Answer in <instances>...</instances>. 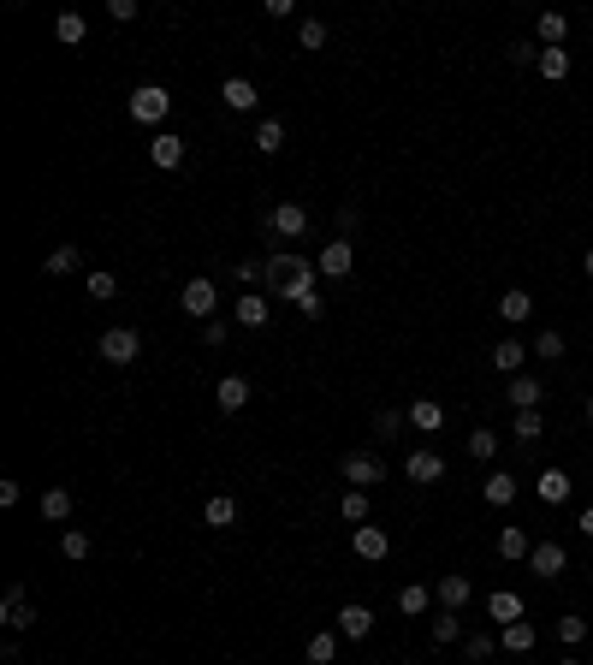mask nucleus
Segmentation results:
<instances>
[{
  "label": "nucleus",
  "instance_id": "nucleus-26",
  "mask_svg": "<svg viewBox=\"0 0 593 665\" xmlns=\"http://www.w3.org/2000/svg\"><path fill=\"white\" fill-rule=\"evenodd\" d=\"M528 552H534V540H528L516 523H505V529H498V559H510V565H516V559H528Z\"/></svg>",
  "mask_w": 593,
  "mask_h": 665
},
{
  "label": "nucleus",
  "instance_id": "nucleus-16",
  "mask_svg": "<svg viewBox=\"0 0 593 665\" xmlns=\"http://www.w3.org/2000/svg\"><path fill=\"white\" fill-rule=\"evenodd\" d=\"M480 499H487V505H516V476H510V469H493V476L480 482Z\"/></svg>",
  "mask_w": 593,
  "mask_h": 665
},
{
  "label": "nucleus",
  "instance_id": "nucleus-42",
  "mask_svg": "<svg viewBox=\"0 0 593 665\" xmlns=\"http://www.w3.org/2000/svg\"><path fill=\"white\" fill-rule=\"evenodd\" d=\"M89 547H96V540H89L84 529H66V535H59V552H66V559H89Z\"/></svg>",
  "mask_w": 593,
  "mask_h": 665
},
{
  "label": "nucleus",
  "instance_id": "nucleus-33",
  "mask_svg": "<svg viewBox=\"0 0 593 665\" xmlns=\"http://www.w3.org/2000/svg\"><path fill=\"white\" fill-rule=\"evenodd\" d=\"M457 636H463V612H445V606H439L433 612V642H439V648H452Z\"/></svg>",
  "mask_w": 593,
  "mask_h": 665
},
{
  "label": "nucleus",
  "instance_id": "nucleus-3",
  "mask_svg": "<svg viewBox=\"0 0 593 665\" xmlns=\"http://www.w3.org/2000/svg\"><path fill=\"white\" fill-rule=\"evenodd\" d=\"M101 356H107V363H137L142 356V333L137 327H107V333H101Z\"/></svg>",
  "mask_w": 593,
  "mask_h": 665
},
{
  "label": "nucleus",
  "instance_id": "nucleus-30",
  "mask_svg": "<svg viewBox=\"0 0 593 665\" xmlns=\"http://www.w3.org/2000/svg\"><path fill=\"white\" fill-rule=\"evenodd\" d=\"M303 653H309V665H333L339 660V630H315Z\"/></svg>",
  "mask_w": 593,
  "mask_h": 665
},
{
  "label": "nucleus",
  "instance_id": "nucleus-18",
  "mask_svg": "<svg viewBox=\"0 0 593 665\" xmlns=\"http://www.w3.org/2000/svg\"><path fill=\"white\" fill-rule=\"evenodd\" d=\"M149 161H155L160 172H172V167H184V143L172 137V131H160L155 143H149Z\"/></svg>",
  "mask_w": 593,
  "mask_h": 665
},
{
  "label": "nucleus",
  "instance_id": "nucleus-20",
  "mask_svg": "<svg viewBox=\"0 0 593 665\" xmlns=\"http://www.w3.org/2000/svg\"><path fill=\"white\" fill-rule=\"evenodd\" d=\"M534 494H540V505H564V499H570V476H564V469H540Z\"/></svg>",
  "mask_w": 593,
  "mask_h": 665
},
{
  "label": "nucleus",
  "instance_id": "nucleus-15",
  "mask_svg": "<svg viewBox=\"0 0 593 665\" xmlns=\"http://www.w3.org/2000/svg\"><path fill=\"white\" fill-rule=\"evenodd\" d=\"M528 315H534V298H528L523 285H510L505 298H498V321H505V327H523Z\"/></svg>",
  "mask_w": 593,
  "mask_h": 665
},
{
  "label": "nucleus",
  "instance_id": "nucleus-11",
  "mask_svg": "<svg viewBox=\"0 0 593 665\" xmlns=\"http://www.w3.org/2000/svg\"><path fill=\"white\" fill-rule=\"evenodd\" d=\"M351 547H356V559H368V565H380L386 552H392V540H386V529H374V523H362L351 535Z\"/></svg>",
  "mask_w": 593,
  "mask_h": 665
},
{
  "label": "nucleus",
  "instance_id": "nucleus-43",
  "mask_svg": "<svg viewBox=\"0 0 593 665\" xmlns=\"http://www.w3.org/2000/svg\"><path fill=\"white\" fill-rule=\"evenodd\" d=\"M558 642H564V648H581V642H588V618H558Z\"/></svg>",
  "mask_w": 593,
  "mask_h": 665
},
{
  "label": "nucleus",
  "instance_id": "nucleus-55",
  "mask_svg": "<svg viewBox=\"0 0 593 665\" xmlns=\"http://www.w3.org/2000/svg\"><path fill=\"white\" fill-rule=\"evenodd\" d=\"M558 665H581V660H558Z\"/></svg>",
  "mask_w": 593,
  "mask_h": 665
},
{
  "label": "nucleus",
  "instance_id": "nucleus-38",
  "mask_svg": "<svg viewBox=\"0 0 593 665\" xmlns=\"http://www.w3.org/2000/svg\"><path fill=\"white\" fill-rule=\"evenodd\" d=\"M296 48H309V54L326 48V24H321V18H303V24H296Z\"/></svg>",
  "mask_w": 593,
  "mask_h": 665
},
{
  "label": "nucleus",
  "instance_id": "nucleus-50",
  "mask_svg": "<svg viewBox=\"0 0 593 665\" xmlns=\"http://www.w3.org/2000/svg\"><path fill=\"white\" fill-rule=\"evenodd\" d=\"M107 13H114L119 24H131V18H137V0H107Z\"/></svg>",
  "mask_w": 593,
  "mask_h": 665
},
{
  "label": "nucleus",
  "instance_id": "nucleus-31",
  "mask_svg": "<svg viewBox=\"0 0 593 665\" xmlns=\"http://www.w3.org/2000/svg\"><path fill=\"white\" fill-rule=\"evenodd\" d=\"M540 78H552V84H564L570 78V48H540Z\"/></svg>",
  "mask_w": 593,
  "mask_h": 665
},
{
  "label": "nucleus",
  "instance_id": "nucleus-8",
  "mask_svg": "<svg viewBox=\"0 0 593 665\" xmlns=\"http://www.w3.org/2000/svg\"><path fill=\"white\" fill-rule=\"evenodd\" d=\"M315 268H321L326 280H344V273L356 268V244H351V238H333V244L321 250V262H315Z\"/></svg>",
  "mask_w": 593,
  "mask_h": 665
},
{
  "label": "nucleus",
  "instance_id": "nucleus-28",
  "mask_svg": "<svg viewBox=\"0 0 593 665\" xmlns=\"http://www.w3.org/2000/svg\"><path fill=\"white\" fill-rule=\"evenodd\" d=\"M534 36H540V48H564V36H570V18H564V13H540Z\"/></svg>",
  "mask_w": 593,
  "mask_h": 665
},
{
  "label": "nucleus",
  "instance_id": "nucleus-41",
  "mask_svg": "<svg viewBox=\"0 0 593 665\" xmlns=\"http://www.w3.org/2000/svg\"><path fill=\"white\" fill-rule=\"evenodd\" d=\"M48 273H54V280H66V273H78V250H71V244H59V250L48 255Z\"/></svg>",
  "mask_w": 593,
  "mask_h": 665
},
{
  "label": "nucleus",
  "instance_id": "nucleus-44",
  "mask_svg": "<svg viewBox=\"0 0 593 665\" xmlns=\"http://www.w3.org/2000/svg\"><path fill=\"white\" fill-rule=\"evenodd\" d=\"M493 648H498V642L487 636V630H475V636H463V653H469V660H475V665H480V660H493Z\"/></svg>",
  "mask_w": 593,
  "mask_h": 665
},
{
  "label": "nucleus",
  "instance_id": "nucleus-36",
  "mask_svg": "<svg viewBox=\"0 0 593 665\" xmlns=\"http://www.w3.org/2000/svg\"><path fill=\"white\" fill-rule=\"evenodd\" d=\"M42 517H48V523H66V517H71V494H66V487H48V494H42Z\"/></svg>",
  "mask_w": 593,
  "mask_h": 665
},
{
  "label": "nucleus",
  "instance_id": "nucleus-46",
  "mask_svg": "<svg viewBox=\"0 0 593 665\" xmlns=\"http://www.w3.org/2000/svg\"><path fill=\"white\" fill-rule=\"evenodd\" d=\"M534 356L558 363V356H564V333H540V339H534Z\"/></svg>",
  "mask_w": 593,
  "mask_h": 665
},
{
  "label": "nucleus",
  "instance_id": "nucleus-35",
  "mask_svg": "<svg viewBox=\"0 0 593 665\" xmlns=\"http://www.w3.org/2000/svg\"><path fill=\"white\" fill-rule=\"evenodd\" d=\"M255 149H261V155H279V149H285V125H279V119H261V125H255Z\"/></svg>",
  "mask_w": 593,
  "mask_h": 665
},
{
  "label": "nucleus",
  "instance_id": "nucleus-2",
  "mask_svg": "<svg viewBox=\"0 0 593 665\" xmlns=\"http://www.w3.org/2000/svg\"><path fill=\"white\" fill-rule=\"evenodd\" d=\"M172 114V96L160 84H142V89H131V119L137 125H160V119Z\"/></svg>",
  "mask_w": 593,
  "mask_h": 665
},
{
  "label": "nucleus",
  "instance_id": "nucleus-9",
  "mask_svg": "<svg viewBox=\"0 0 593 665\" xmlns=\"http://www.w3.org/2000/svg\"><path fill=\"white\" fill-rule=\"evenodd\" d=\"M404 476H410V482H422V487H433L439 476H445V457L422 446V452H410V457H404Z\"/></svg>",
  "mask_w": 593,
  "mask_h": 665
},
{
  "label": "nucleus",
  "instance_id": "nucleus-19",
  "mask_svg": "<svg viewBox=\"0 0 593 665\" xmlns=\"http://www.w3.org/2000/svg\"><path fill=\"white\" fill-rule=\"evenodd\" d=\"M523 363H528V345L523 339H498L493 345V368H498V374H523Z\"/></svg>",
  "mask_w": 593,
  "mask_h": 665
},
{
  "label": "nucleus",
  "instance_id": "nucleus-47",
  "mask_svg": "<svg viewBox=\"0 0 593 665\" xmlns=\"http://www.w3.org/2000/svg\"><path fill=\"white\" fill-rule=\"evenodd\" d=\"M232 280H238V285H255V280H268V262H255V255H250V262H238V273H232Z\"/></svg>",
  "mask_w": 593,
  "mask_h": 665
},
{
  "label": "nucleus",
  "instance_id": "nucleus-23",
  "mask_svg": "<svg viewBox=\"0 0 593 665\" xmlns=\"http://www.w3.org/2000/svg\"><path fill=\"white\" fill-rule=\"evenodd\" d=\"M487 612H493V618H498V630H505V623H516V618H523V595H510V588H498V595H487Z\"/></svg>",
  "mask_w": 593,
  "mask_h": 665
},
{
  "label": "nucleus",
  "instance_id": "nucleus-34",
  "mask_svg": "<svg viewBox=\"0 0 593 665\" xmlns=\"http://www.w3.org/2000/svg\"><path fill=\"white\" fill-rule=\"evenodd\" d=\"M54 36H59V42H66V48H78V42H84V36H89L84 13H59V18H54Z\"/></svg>",
  "mask_w": 593,
  "mask_h": 665
},
{
  "label": "nucleus",
  "instance_id": "nucleus-13",
  "mask_svg": "<svg viewBox=\"0 0 593 665\" xmlns=\"http://www.w3.org/2000/svg\"><path fill=\"white\" fill-rule=\"evenodd\" d=\"M0 618H6V630H30V623H36V606H30L24 588H6V600H0Z\"/></svg>",
  "mask_w": 593,
  "mask_h": 665
},
{
  "label": "nucleus",
  "instance_id": "nucleus-53",
  "mask_svg": "<svg viewBox=\"0 0 593 665\" xmlns=\"http://www.w3.org/2000/svg\"><path fill=\"white\" fill-rule=\"evenodd\" d=\"M581 268H588V280H593V250H588V255H581Z\"/></svg>",
  "mask_w": 593,
  "mask_h": 665
},
{
  "label": "nucleus",
  "instance_id": "nucleus-24",
  "mask_svg": "<svg viewBox=\"0 0 593 665\" xmlns=\"http://www.w3.org/2000/svg\"><path fill=\"white\" fill-rule=\"evenodd\" d=\"M510 404H516V411H540V381L534 374H510Z\"/></svg>",
  "mask_w": 593,
  "mask_h": 665
},
{
  "label": "nucleus",
  "instance_id": "nucleus-45",
  "mask_svg": "<svg viewBox=\"0 0 593 665\" xmlns=\"http://www.w3.org/2000/svg\"><path fill=\"white\" fill-rule=\"evenodd\" d=\"M404 422H410L404 411H380V416H374V434H380V439H397V434H404Z\"/></svg>",
  "mask_w": 593,
  "mask_h": 665
},
{
  "label": "nucleus",
  "instance_id": "nucleus-17",
  "mask_svg": "<svg viewBox=\"0 0 593 665\" xmlns=\"http://www.w3.org/2000/svg\"><path fill=\"white\" fill-rule=\"evenodd\" d=\"M214 404H220V411H243V404H250V381H243V374H226V381L214 386Z\"/></svg>",
  "mask_w": 593,
  "mask_h": 665
},
{
  "label": "nucleus",
  "instance_id": "nucleus-48",
  "mask_svg": "<svg viewBox=\"0 0 593 665\" xmlns=\"http://www.w3.org/2000/svg\"><path fill=\"white\" fill-rule=\"evenodd\" d=\"M510 66H540V42H510Z\"/></svg>",
  "mask_w": 593,
  "mask_h": 665
},
{
  "label": "nucleus",
  "instance_id": "nucleus-32",
  "mask_svg": "<svg viewBox=\"0 0 593 665\" xmlns=\"http://www.w3.org/2000/svg\"><path fill=\"white\" fill-rule=\"evenodd\" d=\"M510 434L523 439V446H534V439L546 434V416H540V411H516V416H510Z\"/></svg>",
  "mask_w": 593,
  "mask_h": 665
},
{
  "label": "nucleus",
  "instance_id": "nucleus-22",
  "mask_svg": "<svg viewBox=\"0 0 593 665\" xmlns=\"http://www.w3.org/2000/svg\"><path fill=\"white\" fill-rule=\"evenodd\" d=\"M232 321L238 327H268V298H261V291H243L238 309H232Z\"/></svg>",
  "mask_w": 593,
  "mask_h": 665
},
{
  "label": "nucleus",
  "instance_id": "nucleus-12",
  "mask_svg": "<svg viewBox=\"0 0 593 665\" xmlns=\"http://www.w3.org/2000/svg\"><path fill=\"white\" fill-rule=\"evenodd\" d=\"M433 595H439V606H445V612H463L475 588H469V577H457V570H445V577L433 582Z\"/></svg>",
  "mask_w": 593,
  "mask_h": 665
},
{
  "label": "nucleus",
  "instance_id": "nucleus-27",
  "mask_svg": "<svg viewBox=\"0 0 593 665\" xmlns=\"http://www.w3.org/2000/svg\"><path fill=\"white\" fill-rule=\"evenodd\" d=\"M433 588H427V582H410V588H397V612H410V618H422L427 606H433Z\"/></svg>",
  "mask_w": 593,
  "mask_h": 665
},
{
  "label": "nucleus",
  "instance_id": "nucleus-25",
  "mask_svg": "<svg viewBox=\"0 0 593 665\" xmlns=\"http://www.w3.org/2000/svg\"><path fill=\"white\" fill-rule=\"evenodd\" d=\"M202 523H208V529H232V523H238V499L214 494L208 505H202Z\"/></svg>",
  "mask_w": 593,
  "mask_h": 665
},
{
  "label": "nucleus",
  "instance_id": "nucleus-37",
  "mask_svg": "<svg viewBox=\"0 0 593 665\" xmlns=\"http://www.w3.org/2000/svg\"><path fill=\"white\" fill-rule=\"evenodd\" d=\"M493 452H498V434L493 428H475V434H469V457H475V464H493Z\"/></svg>",
  "mask_w": 593,
  "mask_h": 665
},
{
  "label": "nucleus",
  "instance_id": "nucleus-5",
  "mask_svg": "<svg viewBox=\"0 0 593 665\" xmlns=\"http://www.w3.org/2000/svg\"><path fill=\"white\" fill-rule=\"evenodd\" d=\"M339 476H344V482H351V487H362V494H368V487H374V482H380V476H386V464H380V457H374V452H351V457H344V464H339Z\"/></svg>",
  "mask_w": 593,
  "mask_h": 665
},
{
  "label": "nucleus",
  "instance_id": "nucleus-14",
  "mask_svg": "<svg viewBox=\"0 0 593 665\" xmlns=\"http://www.w3.org/2000/svg\"><path fill=\"white\" fill-rule=\"evenodd\" d=\"M404 416H410L415 434H439V428H445V404H439V398H415Z\"/></svg>",
  "mask_w": 593,
  "mask_h": 665
},
{
  "label": "nucleus",
  "instance_id": "nucleus-52",
  "mask_svg": "<svg viewBox=\"0 0 593 665\" xmlns=\"http://www.w3.org/2000/svg\"><path fill=\"white\" fill-rule=\"evenodd\" d=\"M576 529H581V535H593V505H588V511H581V517H576Z\"/></svg>",
  "mask_w": 593,
  "mask_h": 665
},
{
  "label": "nucleus",
  "instance_id": "nucleus-21",
  "mask_svg": "<svg viewBox=\"0 0 593 665\" xmlns=\"http://www.w3.org/2000/svg\"><path fill=\"white\" fill-rule=\"evenodd\" d=\"M534 623H528V618H516V623H505V630H498V648H505V653H528V648H534Z\"/></svg>",
  "mask_w": 593,
  "mask_h": 665
},
{
  "label": "nucleus",
  "instance_id": "nucleus-7",
  "mask_svg": "<svg viewBox=\"0 0 593 665\" xmlns=\"http://www.w3.org/2000/svg\"><path fill=\"white\" fill-rule=\"evenodd\" d=\"M178 303H184V315H196V321H214V303H220V291H214V280H190L178 291Z\"/></svg>",
  "mask_w": 593,
  "mask_h": 665
},
{
  "label": "nucleus",
  "instance_id": "nucleus-4",
  "mask_svg": "<svg viewBox=\"0 0 593 665\" xmlns=\"http://www.w3.org/2000/svg\"><path fill=\"white\" fill-rule=\"evenodd\" d=\"M528 570L534 577H546V582H558L570 570V552L558 547V540H534V552H528Z\"/></svg>",
  "mask_w": 593,
  "mask_h": 665
},
{
  "label": "nucleus",
  "instance_id": "nucleus-40",
  "mask_svg": "<svg viewBox=\"0 0 593 665\" xmlns=\"http://www.w3.org/2000/svg\"><path fill=\"white\" fill-rule=\"evenodd\" d=\"M339 511H344V523H356V529H362V523H368V494H362V487H351Z\"/></svg>",
  "mask_w": 593,
  "mask_h": 665
},
{
  "label": "nucleus",
  "instance_id": "nucleus-39",
  "mask_svg": "<svg viewBox=\"0 0 593 665\" xmlns=\"http://www.w3.org/2000/svg\"><path fill=\"white\" fill-rule=\"evenodd\" d=\"M84 285H89V298H96V303H114V298H119V280H114V273H101V268L89 273Z\"/></svg>",
  "mask_w": 593,
  "mask_h": 665
},
{
  "label": "nucleus",
  "instance_id": "nucleus-10",
  "mask_svg": "<svg viewBox=\"0 0 593 665\" xmlns=\"http://www.w3.org/2000/svg\"><path fill=\"white\" fill-rule=\"evenodd\" d=\"M368 630H374V612H368L362 600L339 606V636H344V642H368Z\"/></svg>",
  "mask_w": 593,
  "mask_h": 665
},
{
  "label": "nucleus",
  "instance_id": "nucleus-51",
  "mask_svg": "<svg viewBox=\"0 0 593 665\" xmlns=\"http://www.w3.org/2000/svg\"><path fill=\"white\" fill-rule=\"evenodd\" d=\"M202 345H226V321H202Z\"/></svg>",
  "mask_w": 593,
  "mask_h": 665
},
{
  "label": "nucleus",
  "instance_id": "nucleus-6",
  "mask_svg": "<svg viewBox=\"0 0 593 665\" xmlns=\"http://www.w3.org/2000/svg\"><path fill=\"white\" fill-rule=\"evenodd\" d=\"M268 232H279V238H303V232H309V208H303V202H273Z\"/></svg>",
  "mask_w": 593,
  "mask_h": 665
},
{
  "label": "nucleus",
  "instance_id": "nucleus-49",
  "mask_svg": "<svg viewBox=\"0 0 593 665\" xmlns=\"http://www.w3.org/2000/svg\"><path fill=\"white\" fill-rule=\"evenodd\" d=\"M296 315H303V321H321V291H309V298H296Z\"/></svg>",
  "mask_w": 593,
  "mask_h": 665
},
{
  "label": "nucleus",
  "instance_id": "nucleus-54",
  "mask_svg": "<svg viewBox=\"0 0 593 665\" xmlns=\"http://www.w3.org/2000/svg\"><path fill=\"white\" fill-rule=\"evenodd\" d=\"M588 422H593V393H588Z\"/></svg>",
  "mask_w": 593,
  "mask_h": 665
},
{
  "label": "nucleus",
  "instance_id": "nucleus-29",
  "mask_svg": "<svg viewBox=\"0 0 593 665\" xmlns=\"http://www.w3.org/2000/svg\"><path fill=\"white\" fill-rule=\"evenodd\" d=\"M220 96H226L232 114H250V107H255V84H250V78H226V84H220Z\"/></svg>",
  "mask_w": 593,
  "mask_h": 665
},
{
  "label": "nucleus",
  "instance_id": "nucleus-1",
  "mask_svg": "<svg viewBox=\"0 0 593 665\" xmlns=\"http://www.w3.org/2000/svg\"><path fill=\"white\" fill-rule=\"evenodd\" d=\"M315 262L309 255H291V250H279V255H268V285H273V298H285V303H296V298H309L315 291Z\"/></svg>",
  "mask_w": 593,
  "mask_h": 665
}]
</instances>
